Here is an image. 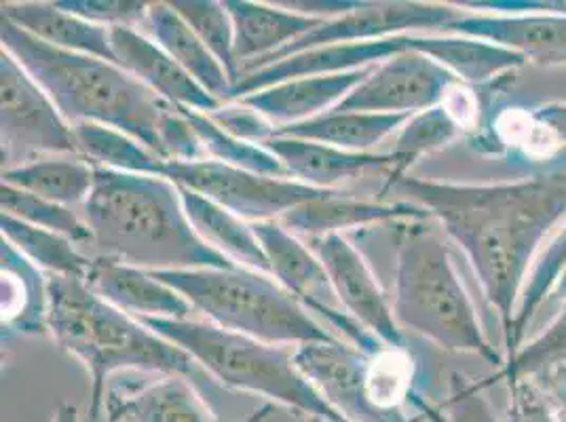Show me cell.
<instances>
[{"instance_id":"6da1fadb","label":"cell","mask_w":566,"mask_h":422,"mask_svg":"<svg viewBox=\"0 0 566 422\" xmlns=\"http://www.w3.org/2000/svg\"><path fill=\"white\" fill-rule=\"evenodd\" d=\"M470 260L503 334L514 321L528 273L566 220V161L501 184H450L401 178L396 184Z\"/></svg>"},{"instance_id":"7a4b0ae2","label":"cell","mask_w":566,"mask_h":422,"mask_svg":"<svg viewBox=\"0 0 566 422\" xmlns=\"http://www.w3.org/2000/svg\"><path fill=\"white\" fill-rule=\"evenodd\" d=\"M0 43L43 87L71 125L113 127L164 161L206 159L185 110L150 92L117 64L51 48L2 18Z\"/></svg>"},{"instance_id":"3957f363","label":"cell","mask_w":566,"mask_h":422,"mask_svg":"<svg viewBox=\"0 0 566 422\" xmlns=\"http://www.w3.org/2000/svg\"><path fill=\"white\" fill-rule=\"evenodd\" d=\"M83 220L102 259L153 273L239 268L195 233L180 188L161 176L95 167Z\"/></svg>"},{"instance_id":"277c9868","label":"cell","mask_w":566,"mask_h":422,"mask_svg":"<svg viewBox=\"0 0 566 422\" xmlns=\"http://www.w3.org/2000/svg\"><path fill=\"white\" fill-rule=\"evenodd\" d=\"M48 328L64 351L92 378L90 416L104 414L106 382L117 372L199 378L208 376L195 359L138 319L125 315L74 277L48 275Z\"/></svg>"},{"instance_id":"5b68a950","label":"cell","mask_w":566,"mask_h":422,"mask_svg":"<svg viewBox=\"0 0 566 422\" xmlns=\"http://www.w3.org/2000/svg\"><path fill=\"white\" fill-rule=\"evenodd\" d=\"M391 308L401 329L419 334L438 349L505 366L489 342L449 243L438 231L410 224L401 233Z\"/></svg>"},{"instance_id":"8992f818","label":"cell","mask_w":566,"mask_h":422,"mask_svg":"<svg viewBox=\"0 0 566 422\" xmlns=\"http://www.w3.org/2000/svg\"><path fill=\"white\" fill-rule=\"evenodd\" d=\"M138 321L190 355L208 378L224 389L254 393L305 419L345 421L298 370L294 352L283 347L192 319Z\"/></svg>"},{"instance_id":"52a82bcc","label":"cell","mask_w":566,"mask_h":422,"mask_svg":"<svg viewBox=\"0 0 566 422\" xmlns=\"http://www.w3.org/2000/svg\"><path fill=\"white\" fill-rule=\"evenodd\" d=\"M153 273V271H150ZM210 324L275 347L340 340L269 275L250 268L155 271Z\"/></svg>"},{"instance_id":"ba28073f","label":"cell","mask_w":566,"mask_h":422,"mask_svg":"<svg viewBox=\"0 0 566 422\" xmlns=\"http://www.w3.org/2000/svg\"><path fill=\"white\" fill-rule=\"evenodd\" d=\"M0 141L2 161L11 167L48 155L81 157L71 123L4 49H0Z\"/></svg>"},{"instance_id":"9c48e42d","label":"cell","mask_w":566,"mask_h":422,"mask_svg":"<svg viewBox=\"0 0 566 422\" xmlns=\"http://www.w3.org/2000/svg\"><path fill=\"white\" fill-rule=\"evenodd\" d=\"M159 176L176 187L203 194L250 224L280 222L287 211L326 192L287 178L260 176L212 159L166 161Z\"/></svg>"},{"instance_id":"30bf717a","label":"cell","mask_w":566,"mask_h":422,"mask_svg":"<svg viewBox=\"0 0 566 422\" xmlns=\"http://www.w3.org/2000/svg\"><path fill=\"white\" fill-rule=\"evenodd\" d=\"M463 15L459 4L449 2H355L343 15L326 20L311 30L303 39L280 49L277 53L262 57L241 68V78L250 72L273 66L292 55L311 49L345 45V43H368L391 36H403L412 30H438L457 22Z\"/></svg>"},{"instance_id":"8fae6325","label":"cell","mask_w":566,"mask_h":422,"mask_svg":"<svg viewBox=\"0 0 566 422\" xmlns=\"http://www.w3.org/2000/svg\"><path fill=\"white\" fill-rule=\"evenodd\" d=\"M461 81L419 51L394 55L377 66L334 110L373 115H419L442 106Z\"/></svg>"},{"instance_id":"7c38bea8","label":"cell","mask_w":566,"mask_h":422,"mask_svg":"<svg viewBox=\"0 0 566 422\" xmlns=\"http://www.w3.org/2000/svg\"><path fill=\"white\" fill-rule=\"evenodd\" d=\"M311 250L324 264L338 306L387 347L406 349L394 308L385 298L373 268L343 235L311 239Z\"/></svg>"},{"instance_id":"4fadbf2b","label":"cell","mask_w":566,"mask_h":422,"mask_svg":"<svg viewBox=\"0 0 566 422\" xmlns=\"http://www.w3.org/2000/svg\"><path fill=\"white\" fill-rule=\"evenodd\" d=\"M273 403L259 408L245 422H264ZM108 422H220L189 378L161 376L144 384H115L104 401Z\"/></svg>"},{"instance_id":"5bb4252c","label":"cell","mask_w":566,"mask_h":422,"mask_svg":"<svg viewBox=\"0 0 566 422\" xmlns=\"http://www.w3.org/2000/svg\"><path fill=\"white\" fill-rule=\"evenodd\" d=\"M440 34H461L495 43L520 53L526 64L545 68L566 64V13L491 15L463 9V15Z\"/></svg>"},{"instance_id":"9a60e30c","label":"cell","mask_w":566,"mask_h":422,"mask_svg":"<svg viewBox=\"0 0 566 422\" xmlns=\"http://www.w3.org/2000/svg\"><path fill=\"white\" fill-rule=\"evenodd\" d=\"M111 43L117 66L176 108L212 115L224 106L220 99L208 94L189 72L178 66L153 39L144 36L136 28H111Z\"/></svg>"},{"instance_id":"2e32d148","label":"cell","mask_w":566,"mask_h":422,"mask_svg":"<svg viewBox=\"0 0 566 422\" xmlns=\"http://www.w3.org/2000/svg\"><path fill=\"white\" fill-rule=\"evenodd\" d=\"M85 283L108 305L134 319H190L195 308L150 271L95 259Z\"/></svg>"},{"instance_id":"e0dca14e","label":"cell","mask_w":566,"mask_h":422,"mask_svg":"<svg viewBox=\"0 0 566 422\" xmlns=\"http://www.w3.org/2000/svg\"><path fill=\"white\" fill-rule=\"evenodd\" d=\"M370 71L373 66L364 71L343 72L331 76L292 78L256 94L239 97L235 102L243 108L254 110L273 127H287L334 110L370 74Z\"/></svg>"},{"instance_id":"ac0fdd59","label":"cell","mask_w":566,"mask_h":422,"mask_svg":"<svg viewBox=\"0 0 566 422\" xmlns=\"http://www.w3.org/2000/svg\"><path fill=\"white\" fill-rule=\"evenodd\" d=\"M431 215L417 203H382L345 197L336 190H326L317 199L287 211L283 215V226L292 233L319 239L326 235H340V231L364 229L382 222H423Z\"/></svg>"},{"instance_id":"d6986e66","label":"cell","mask_w":566,"mask_h":422,"mask_svg":"<svg viewBox=\"0 0 566 422\" xmlns=\"http://www.w3.org/2000/svg\"><path fill=\"white\" fill-rule=\"evenodd\" d=\"M260 146L280 159L290 180L319 190H334L336 184L361 176L368 169H394L391 155L349 152L319 141L271 136Z\"/></svg>"},{"instance_id":"ffe728a7","label":"cell","mask_w":566,"mask_h":422,"mask_svg":"<svg viewBox=\"0 0 566 422\" xmlns=\"http://www.w3.org/2000/svg\"><path fill=\"white\" fill-rule=\"evenodd\" d=\"M252 229L269 260L271 277L285 292H290L307 310L319 305L338 308L332 300L334 289L326 268L313 250L303 245L282 222H256Z\"/></svg>"},{"instance_id":"44dd1931","label":"cell","mask_w":566,"mask_h":422,"mask_svg":"<svg viewBox=\"0 0 566 422\" xmlns=\"http://www.w3.org/2000/svg\"><path fill=\"white\" fill-rule=\"evenodd\" d=\"M224 7L235 28V57L241 68L277 53L326 22L283 4L224 0Z\"/></svg>"},{"instance_id":"7402d4cb","label":"cell","mask_w":566,"mask_h":422,"mask_svg":"<svg viewBox=\"0 0 566 422\" xmlns=\"http://www.w3.org/2000/svg\"><path fill=\"white\" fill-rule=\"evenodd\" d=\"M0 18L51 48L117 64L111 43V28L90 24L60 9L57 2H2Z\"/></svg>"},{"instance_id":"603a6c76","label":"cell","mask_w":566,"mask_h":422,"mask_svg":"<svg viewBox=\"0 0 566 422\" xmlns=\"http://www.w3.org/2000/svg\"><path fill=\"white\" fill-rule=\"evenodd\" d=\"M408 51H419L470 87H486L522 68L526 60L495 43L461 34H408Z\"/></svg>"},{"instance_id":"cb8c5ba5","label":"cell","mask_w":566,"mask_h":422,"mask_svg":"<svg viewBox=\"0 0 566 422\" xmlns=\"http://www.w3.org/2000/svg\"><path fill=\"white\" fill-rule=\"evenodd\" d=\"M146 24L153 41L166 51L167 55L189 72L190 76L222 104L231 102L233 83L212 51L201 43L171 2H150Z\"/></svg>"},{"instance_id":"d4e9b609","label":"cell","mask_w":566,"mask_h":422,"mask_svg":"<svg viewBox=\"0 0 566 422\" xmlns=\"http://www.w3.org/2000/svg\"><path fill=\"white\" fill-rule=\"evenodd\" d=\"M180 197L195 233L212 250L235 262L241 268H250L271 277L269 260L250 222L189 188H180Z\"/></svg>"},{"instance_id":"484cf974","label":"cell","mask_w":566,"mask_h":422,"mask_svg":"<svg viewBox=\"0 0 566 422\" xmlns=\"http://www.w3.org/2000/svg\"><path fill=\"white\" fill-rule=\"evenodd\" d=\"M2 260V338L4 334H43L48 328V279L13 250L0 245Z\"/></svg>"},{"instance_id":"4316f807","label":"cell","mask_w":566,"mask_h":422,"mask_svg":"<svg viewBox=\"0 0 566 422\" xmlns=\"http://www.w3.org/2000/svg\"><path fill=\"white\" fill-rule=\"evenodd\" d=\"M406 115H373V113H340L331 110L305 123L275 127L273 136L296 140L319 141L349 152H370L377 144L398 134Z\"/></svg>"},{"instance_id":"83f0119b","label":"cell","mask_w":566,"mask_h":422,"mask_svg":"<svg viewBox=\"0 0 566 422\" xmlns=\"http://www.w3.org/2000/svg\"><path fill=\"white\" fill-rule=\"evenodd\" d=\"M94 182L95 165L83 157H43L2 169V184L32 192L64 208L85 205Z\"/></svg>"},{"instance_id":"f1b7e54d","label":"cell","mask_w":566,"mask_h":422,"mask_svg":"<svg viewBox=\"0 0 566 422\" xmlns=\"http://www.w3.org/2000/svg\"><path fill=\"white\" fill-rule=\"evenodd\" d=\"M0 233L13 250H18L28 262L39 271H48L57 277L87 279L94 266V260L83 256L76 250V243L66 236L51 233L45 229L25 224L22 220L0 213Z\"/></svg>"},{"instance_id":"f546056e","label":"cell","mask_w":566,"mask_h":422,"mask_svg":"<svg viewBox=\"0 0 566 422\" xmlns=\"http://www.w3.org/2000/svg\"><path fill=\"white\" fill-rule=\"evenodd\" d=\"M72 129H74L81 157L95 167H106V169L127 171V173L159 176L161 165L166 163L144 144L113 127L81 123V125H72Z\"/></svg>"},{"instance_id":"4dcf8cb0","label":"cell","mask_w":566,"mask_h":422,"mask_svg":"<svg viewBox=\"0 0 566 422\" xmlns=\"http://www.w3.org/2000/svg\"><path fill=\"white\" fill-rule=\"evenodd\" d=\"M461 134L463 127L450 117L444 106L412 115L396 134L394 150L389 152L394 157V169L389 171L387 188L396 187L401 178L408 176V169L421 161L424 155L447 148L457 138H461Z\"/></svg>"},{"instance_id":"1f68e13d","label":"cell","mask_w":566,"mask_h":422,"mask_svg":"<svg viewBox=\"0 0 566 422\" xmlns=\"http://www.w3.org/2000/svg\"><path fill=\"white\" fill-rule=\"evenodd\" d=\"M566 268V220L565 224L554 233L543 247L539 259L535 260L528 279L524 283L522 296H520L518 308L514 313V321L505 334V345L510 355L518 351L522 340L526 336V329L531 328L533 317L542 308L543 303L549 298L552 287L560 273Z\"/></svg>"},{"instance_id":"d6a6232c","label":"cell","mask_w":566,"mask_h":422,"mask_svg":"<svg viewBox=\"0 0 566 422\" xmlns=\"http://www.w3.org/2000/svg\"><path fill=\"white\" fill-rule=\"evenodd\" d=\"M185 115L190 120L192 131L203 146L206 159H212L218 163L233 165L239 169H248L260 176H271V178H287L283 165L275 155H271L264 146L254 144V141L241 140L233 134L224 131L212 118L197 110L182 108ZM290 180V178H287Z\"/></svg>"},{"instance_id":"836d02e7","label":"cell","mask_w":566,"mask_h":422,"mask_svg":"<svg viewBox=\"0 0 566 422\" xmlns=\"http://www.w3.org/2000/svg\"><path fill=\"white\" fill-rule=\"evenodd\" d=\"M171 7L192 28L201 43L229 74L233 87L241 81V66L235 57V28L224 2L213 0H174Z\"/></svg>"},{"instance_id":"e575fe53","label":"cell","mask_w":566,"mask_h":422,"mask_svg":"<svg viewBox=\"0 0 566 422\" xmlns=\"http://www.w3.org/2000/svg\"><path fill=\"white\" fill-rule=\"evenodd\" d=\"M0 210L25 224L66 236L74 243H92L90 226L72 208H64L20 188L0 184Z\"/></svg>"},{"instance_id":"d590c367","label":"cell","mask_w":566,"mask_h":422,"mask_svg":"<svg viewBox=\"0 0 566 422\" xmlns=\"http://www.w3.org/2000/svg\"><path fill=\"white\" fill-rule=\"evenodd\" d=\"M566 363V306L560 315L533 336L528 342H524L518 351L510 355L507 363L503 366V378H522V376L542 374L543 370H549L554 366Z\"/></svg>"},{"instance_id":"8d00e7d4","label":"cell","mask_w":566,"mask_h":422,"mask_svg":"<svg viewBox=\"0 0 566 422\" xmlns=\"http://www.w3.org/2000/svg\"><path fill=\"white\" fill-rule=\"evenodd\" d=\"M57 7L72 15L104 28H134L146 22L150 2L140 0H57Z\"/></svg>"},{"instance_id":"74e56055","label":"cell","mask_w":566,"mask_h":422,"mask_svg":"<svg viewBox=\"0 0 566 422\" xmlns=\"http://www.w3.org/2000/svg\"><path fill=\"white\" fill-rule=\"evenodd\" d=\"M447 422H499L495 408L475 384L459 372L450 374Z\"/></svg>"},{"instance_id":"f35d334b","label":"cell","mask_w":566,"mask_h":422,"mask_svg":"<svg viewBox=\"0 0 566 422\" xmlns=\"http://www.w3.org/2000/svg\"><path fill=\"white\" fill-rule=\"evenodd\" d=\"M510 422H560L533 376L510 378Z\"/></svg>"},{"instance_id":"ab89813d","label":"cell","mask_w":566,"mask_h":422,"mask_svg":"<svg viewBox=\"0 0 566 422\" xmlns=\"http://www.w3.org/2000/svg\"><path fill=\"white\" fill-rule=\"evenodd\" d=\"M533 378L539 382L558 421L566 422V363L543 370L542 374L533 376Z\"/></svg>"},{"instance_id":"60d3db41","label":"cell","mask_w":566,"mask_h":422,"mask_svg":"<svg viewBox=\"0 0 566 422\" xmlns=\"http://www.w3.org/2000/svg\"><path fill=\"white\" fill-rule=\"evenodd\" d=\"M49 422H83V419H81L76 405L64 401V403H60V405L53 410Z\"/></svg>"},{"instance_id":"b9f144b4","label":"cell","mask_w":566,"mask_h":422,"mask_svg":"<svg viewBox=\"0 0 566 422\" xmlns=\"http://www.w3.org/2000/svg\"><path fill=\"white\" fill-rule=\"evenodd\" d=\"M549 298H554L556 303H563V305H566V268L560 273V277L556 279V283H554Z\"/></svg>"},{"instance_id":"7bdbcfd3","label":"cell","mask_w":566,"mask_h":422,"mask_svg":"<svg viewBox=\"0 0 566 422\" xmlns=\"http://www.w3.org/2000/svg\"><path fill=\"white\" fill-rule=\"evenodd\" d=\"M305 422H326V421H322V419H307V421Z\"/></svg>"},{"instance_id":"ee69618b","label":"cell","mask_w":566,"mask_h":422,"mask_svg":"<svg viewBox=\"0 0 566 422\" xmlns=\"http://www.w3.org/2000/svg\"><path fill=\"white\" fill-rule=\"evenodd\" d=\"M336 422H345V421H336Z\"/></svg>"}]
</instances>
